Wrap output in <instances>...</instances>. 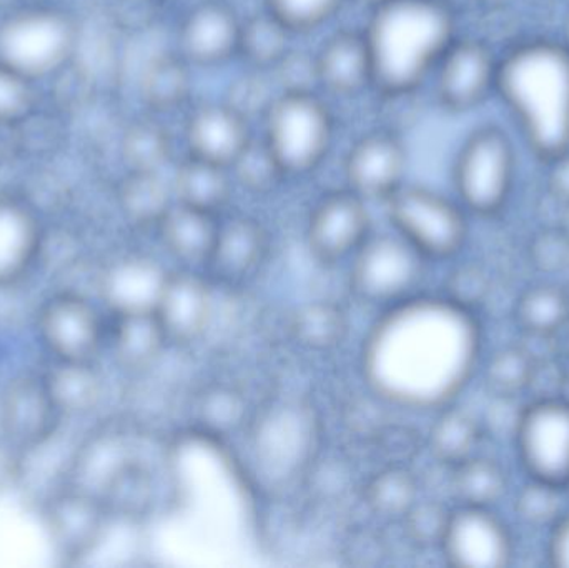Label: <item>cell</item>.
I'll list each match as a JSON object with an SVG mask.
<instances>
[{"label": "cell", "instance_id": "32", "mask_svg": "<svg viewBox=\"0 0 569 568\" xmlns=\"http://www.w3.org/2000/svg\"><path fill=\"white\" fill-rule=\"evenodd\" d=\"M173 189L160 172H132L119 187V206L123 216L139 227L159 229L172 209Z\"/></svg>", "mask_w": 569, "mask_h": 568}, {"label": "cell", "instance_id": "19", "mask_svg": "<svg viewBox=\"0 0 569 568\" xmlns=\"http://www.w3.org/2000/svg\"><path fill=\"white\" fill-rule=\"evenodd\" d=\"M190 156L230 169L249 146V120L226 102L206 103L190 113L186 129Z\"/></svg>", "mask_w": 569, "mask_h": 568}, {"label": "cell", "instance_id": "7", "mask_svg": "<svg viewBox=\"0 0 569 568\" xmlns=\"http://www.w3.org/2000/svg\"><path fill=\"white\" fill-rule=\"evenodd\" d=\"M388 213L398 236L425 259H448L463 249L468 222L453 200L420 186H401L388 197Z\"/></svg>", "mask_w": 569, "mask_h": 568}, {"label": "cell", "instance_id": "53", "mask_svg": "<svg viewBox=\"0 0 569 568\" xmlns=\"http://www.w3.org/2000/svg\"><path fill=\"white\" fill-rule=\"evenodd\" d=\"M357 2L373 10L377 9V7L383 6V3L390 2V0H357Z\"/></svg>", "mask_w": 569, "mask_h": 568}, {"label": "cell", "instance_id": "17", "mask_svg": "<svg viewBox=\"0 0 569 568\" xmlns=\"http://www.w3.org/2000/svg\"><path fill=\"white\" fill-rule=\"evenodd\" d=\"M242 20L219 0H203L180 23V53L187 62L213 67L239 56Z\"/></svg>", "mask_w": 569, "mask_h": 568}, {"label": "cell", "instance_id": "26", "mask_svg": "<svg viewBox=\"0 0 569 568\" xmlns=\"http://www.w3.org/2000/svg\"><path fill=\"white\" fill-rule=\"evenodd\" d=\"M219 229L217 216L180 203L170 209L159 226L167 250L176 259L192 263H207L216 246Z\"/></svg>", "mask_w": 569, "mask_h": 568}, {"label": "cell", "instance_id": "23", "mask_svg": "<svg viewBox=\"0 0 569 568\" xmlns=\"http://www.w3.org/2000/svg\"><path fill=\"white\" fill-rule=\"evenodd\" d=\"M318 80L328 92L355 96L373 86L370 52L363 32L333 33L317 53Z\"/></svg>", "mask_w": 569, "mask_h": 568}, {"label": "cell", "instance_id": "14", "mask_svg": "<svg viewBox=\"0 0 569 568\" xmlns=\"http://www.w3.org/2000/svg\"><path fill=\"white\" fill-rule=\"evenodd\" d=\"M370 213L357 193L335 192L320 200L308 222V246L323 262L358 252L370 239Z\"/></svg>", "mask_w": 569, "mask_h": 568}, {"label": "cell", "instance_id": "45", "mask_svg": "<svg viewBox=\"0 0 569 568\" xmlns=\"http://www.w3.org/2000/svg\"><path fill=\"white\" fill-rule=\"evenodd\" d=\"M36 107L33 82L0 63V127L26 122Z\"/></svg>", "mask_w": 569, "mask_h": 568}, {"label": "cell", "instance_id": "33", "mask_svg": "<svg viewBox=\"0 0 569 568\" xmlns=\"http://www.w3.org/2000/svg\"><path fill=\"white\" fill-rule=\"evenodd\" d=\"M291 30L270 10L243 20L240 27L239 56L249 69L272 72L273 67L291 49Z\"/></svg>", "mask_w": 569, "mask_h": 568}, {"label": "cell", "instance_id": "20", "mask_svg": "<svg viewBox=\"0 0 569 568\" xmlns=\"http://www.w3.org/2000/svg\"><path fill=\"white\" fill-rule=\"evenodd\" d=\"M269 253V236L262 223L250 217H237L220 223L216 246L207 266L227 286L249 279Z\"/></svg>", "mask_w": 569, "mask_h": 568}, {"label": "cell", "instance_id": "37", "mask_svg": "<svg viewBox=\"0 0 569 568\" xmlns=\"http://www.w3.org/2000/svg\"><path fill=\"white\" fill-rule=\"evenodd\" d=\"M291 332L307 349H335L347 336V316L337 303L310 302L295 312Z\"/></svg>", "mask_w": 569, "mask_h": 568}, {"label": "cell", "instance_id": "1", "mask_svg": "<svg viewBox=\"0 0 569 568\" xmlns=\"http://www.w3.org/2000/svg\"><path fill=\"white\" fill-rule=\"evenodd\" d=\"M378 379L401 402L447 407L470 382L481 352L473 312L443 300L401 307L377 333Z\"/></svg>", "mask_w": 569, "mask_h": 568}, {"label": "cell", "instance_id": "48", "mask_svg": "<svg viewBox=\"0 0 569 568\" xmlns=\"http://www.w3.org/2000/svg\"><path fill=\"white\" fill-rule=\"evenodd\" d=\"M530 262L543 273H561L569 269V233L561 227L543 229L531 239Z\"/></svg>", "mask_w": 569, "mask_h": 568}, {"label": "cell", "instance_id": "30", "mask_svg": "<svg viewBox=\"0 0 569 568\" xmlns=\"http://www.w3.org/2000/svg\"><path fill=\"white\" fill-rule=\"evenodd\" d=\"M192 89L189 62L182 53L153 57L140 77V96L153 112H170L182 107Z\"/></svg>", "mask_w": 569, "mask_h": 568}, {"label": "cell", "instance_id": "46", "mask_svg": "<svg viewBox=\"0 0 569 568\" xmlns=\"http://www.w3.org/2000/svg\"><path fill=\"white\" fill-rule=\"evenodd\" d=\"M272 79L282 93L315 92L318 80L317 56L305 50L290 49L272 69Z\"/></svg>", "mask_w": 569, "mask_h": 568}, {"label": "cell", "instance_id": "13", "mask_svg": "<svg viewBox=\"0 0 569 568\" xmlns=\"http://www.w3.org/2000/svg\"><path fill=\"white\" fill-rule=\"evenodd\" d=\"M60 416L46 380L36 377L12 380L0 399L2 436L20 452L46 446L56 434Z\"/></svg>", "mask_w": 569, "mask_h": 568}, {"label": "cell", "instance_id": "28", "mask_svg": "<svg viewBox=\"0 0 569 568\" xmlns=\"http://www.w3.org/2000/svg\"><path fill=\"white\" fill-rule=\"evenodd\" d=\"M43 380L60 413L90 412L102 399L103 380L92 360H57Z\"/></svg>", "mask_w": 569, "mask_h": 568}, {"label": "cell", "instance_id": "44", "mask_svg": "<svg viewBox=\"0 0 569 568\" xmlns=\"http://www.w3.org/2000/svg\"><path fill=\"white\" fill-rule=\"evenodd\" d=\"M267 10L291 32H310L333 19L347 0H266Z\"/></svg>", "mask_w": 569, "mask_h": 568}, {"label": "cell", "instance_id": "8", "mask_svg": "<svg viewBox=\"0 0 569 568\" xmlns=\"http://www.w3.org/2000/svg\"><path fill=\"white\" fill-rule=\"evenodd\" d=\"M515 444L531 479L567 486L569 479V402L543 397L525 407L515 422Z\"/></svg>", "mask_w": 569, "mask_h": 568}, {"label": "cell", "instance_id": "34", "mask_svg": "<svg viewBox=\"0 0 569 568\" xmlns=\"http://www.w3.org/2000/svg\"><path fill=\"white\" fill-rule=\"evenodd\" d=\"M481 427L475 417L460 409H443L431 426L428 447L431 456L447 467H455L477 454Z\"/></svg>", "mask_w": 569, "mask_h": 568}, {"label": "cell", "instance_id": "5", "mask_svg": "<svg viewBox=\"0 0 569 568\" xmlns=\"http://www.w3.org/2000/svg\"><path fill=\"white\" fill-rule=\"evenodd\" d=\"M517 180V152L510 137L498 127L470 133L453 167V183L461 206L481 217L501 212Z\"/></svg>", "mask_w": 569, "mask_h": 568}, {"label": "cell", "instance_id": "24", "mask_svg": "<svg viewBox=\"0 0 569 568\" xmlns=\"http://www.w3.org/2000/svg\"><path fill=\"white\" fill-rule=\"evenodd\" d=\"M136 460L126 434L112 429L97 432L77 450L72 487L102 500L113 480Z\"/></svg>", "mask_w": 569, "mask_h": 568}, {"label": "cell", "instance_id": "50", "mask_svg": "<svg viewBox=\"0 0 569 568\" xmlns=\"http://www.w3.org/2000/svg\"><path fill=\"white\" fill-rule=\"evenodd\" d=\"M547 189L557 202L569 207V150L547 162Z\"/></svg>", "mask_w": 569, "mask_h": 568}, {"label": "cell", "instance_id": "41", "mask_svg": "<svg viewBox=\"0 0 569 568\" xmlns=\"http://www.w3.org/2000/svg\"><path fill=\"white\" fill-rule=\"evenodd\" d=\"M230 169L236 173L237 182L247 192L259 193V196H266L276 190L287 177L279 160L267 146L266 139L250 140L249 146L237 157Z\"/></svg>", "mask_w": 569, "mask_h": 568}, {"label": "cell", "instance_id": "42", "mask_svg": "<svg viewBox=\"0 0 569 568\" xmlns=\"http://www.w3.org/2000/svg\"><path fill=\"white\" fill-rule=\"evenodd\" d=\"M267 73L269 72L250 69L249 72L237 77L229 83L223 102L237 110L240 116L246 117L249 122L253 117H266L273 100L277 99Z\"/></svg>", "mask_w": 569, "mask_h": 568}, {"label": "cell", "instance_id": "51", "mask_svg": "<svg viewBox=\"0 0 569 568\" xmlns=\"http://www.w3.org/2000/svg\"><path fill=\"white\" fill-rule=\"evenodd\" d=\"M548 560L557 568H569V509L550 529Z\"/></svg>", "mask_w": 569, "mask_h": 568}, {"label": "cell", "instance_id": "27", "mask_svg": "<svg viewBox=\"0 0 569 568\" xmlns=\"http://www.w3.org/2000/svg\"><path fill=\"white\" fill-rule=\"evenodd\" d=\"M112 347L117 362L130 370L153 366L169 342L156 312L116 316Z\"/></svg>", "mask_w": 569, "mask_h": 568}, {"label": "cell", "instance_id": "22", "mask_svg": "<svg viewBox=\"0 0 569 568\" xmlns=\"http://www.w3.org/2000/svg\"><path fill=\"white\" fill-rule=\"evenodd\" d=\"M42 237L32 209L12 197H0V287L27 276L42 249Z\"/></svg>", "mask_w": 569, "mask_h": 568}, {"label": "cell", "instance_id": "29", "mask_svg": "<svg viewBox=\"0 0 569 568\" xmlns=\"http://www.w3.org/2000/svg\"><path fill=\"white\" fill-rule=\"evenodd\" d=\"M513 316L528 336H557L569 323V292L557 283H535L518 296Z\"/></svg>", "mask_w": 569, "mask_h": 568}, {"label": "cell", "instance_id": "31", "mask_svg": "<svg viewBox=\"0 0 569 568\" xmlns=\"http://www.w3.org/2000/svg\"><path fill=\"white\" fill-rule=\"evenodd\" d=\"M451 490L460 506L493 509L507 494V470L490 457L475 454L451 467Z\"/></svg>", "mask_w": 569, "mask_h": 568}, {"label": "cell", "instance_id": "43", "mask_svg": "<svg viewBox=\"0 0 569 568\" xmlns=\"http://www.w3.org/2000/svg\"><path fill=\"white\" fill-rule=\"evenodd\" d=\"M451 510L437 500H417L401 519L408 540L420 549L440 547L447 532Z\"/></svg>", "mask_w": 569, "mask_h": 568}, {"label": "cell", "instance_id": "36", "mask_svg": "<svg viewBox=\"0 0 569 568\" xmlns=\"http://www.w3.org/2000/svg\"><path fill=\"white\" fill-rule=\"evenodd\" d=\"M122 157L132 172H160L172 157V140L162 123L136 120L123 132Z\"/></svg>", "mask_w": 569, "mask_h": 568}, {"label": "cell", "instance_id": "6", "mask_svg": "<svg viewBox=\"0 0 569 568\" xmlns=\"http://www.w3.org/2000/svg\"><path fill=\"white\" fill-rule=\"evenodd\" d=\"M333 117L328 107L307 93H280L266 116V142L284 176L313 172L330 152Z\"/></svg>", "mask_w": 569, "mask_h": 568}, {"label": "cell", "instance_id": "55", "mask_svg": "<svg viewBox=\"0 0 569 568\" xmlns=\"http://www.w3.org/2000/svg\"><path fill=\"white\" fill-rule=\"evenodd\" d=\"M565 489H567V494H568V497H569V479H568L567 486H565Z\"/></svg>", "mask_w": 569, "mask_h": 568}, {"label": "cell", "instance_id": "2", "mask_svg": "<svg viewBox=\"0 0 569 568\" xmlns=\"http://www.w3.org/2000/svg\"><path fill=\"white\" fill-rule=\"evenodd\" d=\"M497 93L531 152L545 163L569 150V50L528 40L498 62Z\"/></svg>", "mask_w": 569, "mask_h": 568}, {"label": "cell", "instance_id": "21", "mask_svg": "<svg viewBox=\"0 0 569 568\" xmlns=\"http://www.w3.org/2000/svg\"><path fill=\"white\" fill-rule=\"evenodd\" d=\"M169 272L149 257L117 260L102 277V297L116 316L156 312Z\"/></svg>", "mask_w": 569, "mask_h": 568}, {"label": "cell", "instance_id": "49", "mask_svg": "<svg viewBox=\"0 0 569 568\" xmlns=\"http://www.w3.org/2000/svg\"><path fill=\"white\" fill-rule=\"evenodd\" d=\"M203 419L213 430H232L239 426L246 416V403L242 397L233 390L219 389L210 390L203 397L202 407Z\"/></svg>", "mask_w": 569, "mask_h": 568}, {"label": "cell", "instance_id": "25", "mask_svg": "<svg viewBox=\"0 0 569 568\" xmlns=\"http://www.w3.org/2000/svg\"><path fill=\"white\" fill-rule=\"evenodd\" d=\"M172 189L180 206L219 216L232 197V180L227 167L189 156L177 167Z\"/></svg>", "mask_w": 569, "mask_h": 568}, {"label": "cell", "instance_id": "11", "mask_svg": "<svg viewBox=\"0 0 569 568\" xmlns=\"http://www.w3.org/2000/svg\"><path fill=\"white\" fill-rule=\"evenodd\" d=\"M440 547L447 562L457 568H503L513 560L510 530L493 509L460 506L451 510Z\"/></svg>", "mask_w": 569, "mask_h": 568}, {"label": "cell", "instance_id": "3", "mask_svg": "<svg viewBox=\"0 0 569 568\" xmlns=\"http://www.w3.org/2000/svg\"><path fill=\"white\" fill-rule=\"evenodd\" d=\"M373 86L383 96L417 90L457 39V20L445 0H390L371 10L363 32Z\"/></svg>", "mask_w": 569, "mask_h": 568}, {"label": "cell", "instance_id": "35", "mask_svg": "<svg viewBox=\"0 0 569 568\" xmlns=\"http://www.w3.org/2000/svg\"><path fill=\"white\" fill-rule=\"evenodd\" d=\"M417 500V477L403 466L385 467L365 487V502L383 519H403Z\"/></svg>", "mask_w": 569, "mask_h": 568}, {"label": "cell", "instance_id": "38", "mask_svg": "<svg viewBox=\"0 0 569 568\" xmlns=\"http://www.w3.org/2000/svg\"><path fill=\"white\" fill-rule=\"evenodd\" d=\"M538 362L533 353L520 347L498 350L485 367V383L493 396L517 399L533 387Z\"/></svg>", "mask_w": 569, "mask_h": 568}, {"label": "cell", "instance_id": "15", "mask_svg": "<svg viewBox=\"0 0 569 568\" xmlns=\"http://www.w3.org/2000/svg\"><path fill=\"white\" fill-rule=\"evenodd\" d=\"M407 150L391 132H371L358 139L345 157V177L351 192L363 200H385L403 186Z\"/></svg>", "mask_w": 569, "mask_h": 568}, {"label": "cell", "instance_id": "4", "mask_svg": "<svg viewBox=\"0 0 569 568\" xmlns=\"http://www.w3.org/2000/svg\"><path fill=\"white\" fill-rule=\"evenodd\" d=\"M77 43L79 27L63 10L32 7L0 20V63L32 82L62 70Z\"/></svg>", "mask_w": 569, "mask_h": 568}, {"label": "cell", "instance_id": "47", "mask_svg": "<svg viewBox=\"0 0 569 568\" xmlns=\"http://www.w3.org/2000/svg\"><path fill=\"white\" fill-rule=\"evenodd\" d=\"M491 283L488 273L475 263L458 267L447 279V297L445 299L460 309L473 312L483 306L490 293Z\"/></svg>", "mask_w": 569, "mask_h": 568}, {"label": "cell", "instance_id": "52", "mask_svg": "<svg viewBox=\"0 0 569 568\" xmlns=\"http://www.w3.org/2000/svg\"><path fill=\"white\" fill-rule=\"evenodd\" d=\"M20 450L16 449L6 437H0V492L9 489L22 474Z\"/></svg>", "mask_w": 569, "mask_h": 568}, {"label": "cell", "instance_id": "12", "mask_svg": "<svg viewBox=\"0 0 569 568\" xmlns=\"http://www.w3.org/2000/svg\"><path fill=\"white\" fill-rule=\"evenodd\" d=\"M39 332L57 360H92L103 342L99 312L77 293H60L42 307Z\"/></svg>", "mask_w": 569, "mask_h": 568}, {"label": "cell", "instance_id": "9", "mask_svg": "<svg viewBox=\"0 0 569 568\" xmlns=\"http://www.w3.org/2000/svg\"><path fill=\"white\" fill-rule=\"evenodd\" d=\"M425 257L403 237L368 239L351 270L353 292L368 302H395L413 292L423 276Z\"/></svg>", "mask_w": 569, "mask_h": 568}, {"label": "cell", "instance_id": "18", "mask_svg": "<svg viewBox=\"0 0 569 568\" xmlns=\"http://www.w3.org/2000/svg\"><path fill=\"white\" fill-rule=\"evenodd\" d=\"M212 312V289L206 279L192 272L169 273L156 307L169 342L183 346L199 340L209 329Z\"/></svg>", "mask_w": 569, "mask_h": 568}, {"label": "cell", "instance_id": "16", "mask_svg": "<svg viewBox=\"0 0 569 568\" xmlns=\"http://www.w3.org/2000/svg\"><path fill=\"white\" fill-rule=\"evenodd\" d=\"M110 512L99 497L70 487L50 499L47 530L57 552L66 560L89 556L103 537Z\"/></svg>", "mask_w": 569, "mask_h": 568}, {"label": "cell", "instance_id": "10", "mask_svg": "<svg viewBox=\"0 0 569 568\" xmlns=\"http://www.w3.org/2000/svg\"><path fill=\"white\" fill-rule=\"evenodd\" d=\"M498 59L477 39H455L438 62L437 96L451 112H468L497 92Z\"/></svg>", "mask_w": 569, "mask_h": 568}, {"label": "cell", "instance_id": "40", "mask_svg": "<svg viewBox=\"0 0 569 568\" xmlns=\"http://www.w3.org/2000/svg\"><path fill=\"white\" fill-rule=\"evenodd\" d=\"M153 499L152 477L139 460L130 464L107 490L102 502L110 516L139 519L149 512Z\"/></svg>", "mask_w": 569, "mask_h": 568}, {"label": "cell", "instance_id": "39", "mask_svg": "<svg viewBox=\"0 0 569 568\" xmlns=\"http://www.w3.org/2000/svg\"><path fill=\"white\" fill-rule=\"evenodd\" d=\"M567 489L557 484L531 479L515 496L513 509L518 519L530 527H553L567 512Z\"/></svg>", "mask_w": 569, "mask_h": 568}, {"label": "cell", "instance_id": "54", "mask_svg": "<svg viewBox=\"0 0 569 568\" xmlns=\"http://www.w3.org/2000/svg\"><path fill=\"white\" fill-rule=\"evenodd\" d=\"M563 46L569 50V13L563 26Z\"/></svg>", "mask_w": 569, "mask_h": 568}]
</instances>
